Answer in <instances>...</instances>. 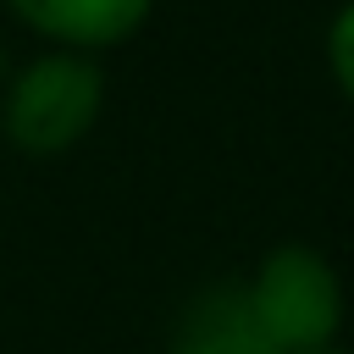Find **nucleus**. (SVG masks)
<instances>
[{"instance_id":"nucleus-6","label":"nucleus","mask_w":354,"mask_h":354,"mask_svg":"<svg viewBox=\"0 0 354 354\" xmlns=\"http://www.w3.org/2000/svg\"><path fill=\"white\" fill-rule=\"evenodd\" d=\"M171 354H210V348H199V343H183V337H177V348H171Z\"/></svg>"},{"instance_id":"nucleus-1","label":"nucleus","mask_w":354,"mask_h":354,"mask_svg":"<svg viewBox=\"0 0 354 354\" xmlns=\"http://www.w3.org/2000/svg\"><path fill=\"white\" fill-rule=\"evenodd\" d=\"M100 105H105L100 61L77 50H44L11 77L0 127L22 155H61L94 127Z\"/></svg>"},{"instance_id":"nucleus-2","label":"nucleus","mask_w":354,"mask_h":354,"mask_svg":"<svg viewBox=\"0 0 354 354\" xmlns=\"http://www.w3.org/2000/svg\"><path fill=\"white\" fill-rule=\"evenodd\" d=\"M243 293H249V310H254L260 332L277 343V354L326 348V337L337 332V315H343L337 271L304 243L271 249L260 277H254V288H243Z\"/></svg>"},{"instance_id":"nucleus-4","label":"nucleus","mask_w":354,"mask_h":354,"mask_svg":"<svg viewBox=\"0 0 354 354\" xmlns=\"http://www.w3.org/2000/svg\"><path fill=\"white\" fill-rule=\"evenodd\" d=\"M183 343H199L210 354H277V343L260 332L243 288H216L194 304V321L183 326Z\"/></svg>"},{"instance_id":"nucleus-7","label":"nucleus","mask_w":354,"mask_h":354,"mask_svg":"<svg viewBox=\"0 0 354 354\" xmlns=\"http://www.w3.org/2000/svg\"><path fill=\"white\" fill-rule=\"evenodd\" d=\"M315 354H332V348H315Z\"/></svg>"},{"instance_id":"nucleus-5","label":"nucleus","mask_w":354,"mask_h":354,"mask_svg":"<svg viewBox=\"0 0 354 354\" xmlns=\"http://www.w3.org/2000/svg\"><path fill=\"white\" fill-rule=\"evenodd\" d=\"M326 66H332V83L354 100V0H343L326 22Z\"/></svg>"},{"instance_id":"nucleus-3","label":"nucleus","mask_w":354,"mask_h":354,"mask_svg":"<svg viewBox=\"0 0 354 354\" xmlns=\"http://www.w3.org/2000/svg\"><path fill=\"white\" fill-rule=\"evenodd\" d=\"M6 11L39 39H50L55 50L100 55L127 44L149 22L155 0H6Z\"/></svg>"}]
</instances>
